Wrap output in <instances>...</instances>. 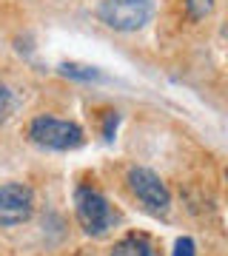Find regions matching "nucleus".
Masks as SVG:
<instances>
[{"label": "nucleus", "mask_w": 228, "mask_h": 256, "mask_svg": "<svg viewBox=\"0 0 228 256\" xmlns=\"http://www.w3.org/2000/svg\"><path fill=\"white\" fill-rule=\"evenodd\" d=\"M26 137L29 142H35L46 151H74V148H80L86 142V131L72 120L40 114L26 126Z\"/></svg>", "instance_id": "nucleus-1"}, {"label": "nucleus", "mask_w": 228, "mask_h": 256, "mask_svg": "<svg viewBox=\"0 0 228 256\" xmlns=\"http://www.w3.org/2000/svg\"><path fill=\"white\" fill-rule=\"evenodd\" d=\"M74 216L89 236H106L117 222L111 202L91 185H80L74 191Z\"/></svg>", "instance_id": "nucleus-2"}, {"label": "nucleus", "mask_w": 228, "mask_h": 256, "mask_svg": "<svg viewBox=\"0 0 228 256\" xmlns=\"http://www.w3.org/2000/svg\"><path fill=\"white\" fill-rule=\"evenodd\" d=\"M126 188L140 202V208L146 210V214H151V216H165L168 208H171V191H168V185L154 171H148V168H140V165L128 168Z\"/></svg>", "instance_id": "nucleus-3"}, {"label": "nucleus", "mask_w": 228, "mask_h": 256, "mask_svg": "<svg viewBox=\"0 0 228 256\" xmlns=\"http://www.w3.org/2000/svg\"><path fill=\"white\" fill-rule=\"evenodd\" d=\"M154 14V0H103L97 18L114 32H137Z\"/></svg>", "instance_id": "nucleus-4"}, {"label": "nucleus", "mask_w": 228, "mask_h": 256, "mask_svg": "<svg viewBox=\"0 0 228 256\" xmlns=\"http://www.w3.org/2000/svg\"><path fill=\"white\" fill-rule=\"evenodd\" d=\"M35 214V194L23 182L0 185V228H15L32 220Z\"/></svg>", "instance_id": "nucleus-5"}, {"label": "nucleus", "mask_w": 228, "mask_h": 256, "mask_svg": "<svg viewBox=\"0 0 228 256\" xmlns=\"http://www.w3.org/2000/svg\"><path fill=\"white\" fill-rule=\"evenodd\" d=\"M109 256H163V254H160V242L151 234L128 230L126 236L111 245Z\"/></svg>", "instance_id": "nucleus-6"}, {"label": "nucleus", "mask_w": 228, "mask_h": 256, "mask_svg": "<svg viewBox=\"0 0 228 256\" xmlns=\"http://www.w3.org/2000/svg\"><path fill=\"white\" fill-rule=\"evenodd\" d=\"M60 74H63V77H72V80H83V82L100 80V72H97V68L80 66V63H63L60 66Z\"/></svg>", "instance_id": "nucleus-7"}, {"label": "nucleus", "mask_w": 228, "mask_h": 256, "mask_svg": "<svg viewBox=\"0 0 228 256\" xmlns=\"http://www.w3.org/2000/svg\"><path fill=\"white\" fill-rule=\"evenodd\" d=\"M182 6H185V18L200 23L214 12V0H182Z\"/></svg>", "instance_id": "nucleus-8"}, {"label": "nucleus", "mask_w": 228, "mask_h": 256, "mask_svg": "<svg viewBox=\"0 0 228 256\" xmlns=\"http://www.w3.org/2000/svg\"><path fill=\"white\" fill-rule=\"evenodd\" d=\"M15 108V100H12V92L6 82H0V122H6V117L12 114Z\"/></svg>", "instance_id": "nucleus-9"}, {"label": "nucleus", "mask_w": 228, "mask_h": 256, "mask_svg": "<svg viewBox=\"0 0 228 256\" xmlns=\"http://www.w3.org/2000/svg\"><path fill=\"white\" fill-rule=\"evenodd\" d=\"M171 256H197V245H194L191 236H180L174 242V250Z\"/></svg>", "instance_id": "nucleus-10"}, {"label": "nucleus", "mask_w": 228, "mask_h": 256, "mask_svg": "<svg viewBox=\"0 0 228 256\" xmlns=\"http://www.w3.org/2000/svg\"><path fill=\"white\" fill-rule=\"evenodd\" d=\"M114 128H117V111H109L106 114V122H103V140L114 137Z\"/></svg>", "instance_id": "nucleus-11"}]
</instances>
